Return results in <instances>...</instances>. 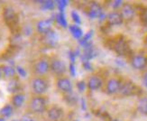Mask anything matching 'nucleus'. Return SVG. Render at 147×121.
Returning a JSON list of instances; mask_svg holds the SVG:
<instances>
[{
	"label": "nucleus",
	"mask_w": 147,
	"mask_h": 121,
	"mask_svg": "<svg viewBox=\"0 0 147 121\" xmlns=\"http://www.w3.org/2000/svg\"><path fill=\"white\" fill-rule=\"evenodd\" d=\"M46 107L47 103L45 98L40 96V95H36L29 101V109L33 113H42L46 110Z\"/></svg>",
	"instance_id": "nucleus-1"
},
{
	"label": "nucleus",
	"mask_w": 147,
	"mask_h": 121,
	"mask_svg": "<svg viewBox=\"0 0 147 121\" xmlns=\"http://www.w3.org/2000/svg\"><path fill=\"white\" fill-rule=\"evenodd\" d=\"M31 88L36 95L42 96L48 90V82L45 79H43L41 76L34 78L31 80Z\"/></svg>",
	"instance_id": "nucleus-2"
},
{
	"label": "nucleus",
	"mask_w": 147,
	"mask_h": 121,
	"mask_svg": "<svg viewBox=\"0 0 147 121\" xmlns=\"http://www.w3.org/2000/svg\"><path fill=\"white\" fill-rule=\"evenodd\" d=\"M50 71L56 75H62L66 72L67 67L62 60L55 58L50 62Z\"/></svg>",
	"instance_id": "nucleus-3"
},
{
	"label": "nucleus",
	"mask_w": 147,
	"mask_h": 121,
	"mask_svg": "<svg viewBox=\"0 0 147 121\" xmlns=\"http://www.w3.org/2000/svg\"><path fill=\"white\" fill-rule=\"evenodd\" d=\"M131 65L135 70L142 71L147 66V58L143 54L134 55L131 59Z\"/></svg>",
	"instance_id": "nucleus-4"
},
{
	"label": "nucleus",
	"mask_w": 147,
	"mask_h": 121,
	"mask_svg": "<svg viewBox=\"0 0 147 121\" xmlns=\"http://www.w3.org/2000/svg\"><path fill=\"white\" fill-rule=\"evenodd\" d=\"M56 86L59 90L64 93H71L72 91V82L69 78L60 77L56 80Z\"/></svg>",
	"instance_id": "nucleus-5"
},
{
	"label": "nucleus",
	"mask_w": 147,
	"mask_h": 121,
	"mask_svg": "<svg viewBox=\"0 0 147 121\" xmlns=\"http://www.w3.org/2000/svg\"><path fill=\"white\" fill-rule=\"evenodd\" d=\"M122 82L121 80L117 78H110L107 81V85H106V91L108 94L110 95H114V94H117L119 92L120 90V87Z\"/></svg>",
	"instance_id": "nucleus-6"
},
{
	"label": "nucleus",
	"mask_w": 147,
	"mask_h": 121,
	"mask_svg": "<svg viewBox=\"0 0 147 121\" xmlns=\"http://www.w3.org/2000/svg\"><path fill=\"white\" fill-rule=\"evenodd\" d=\"M34 71L37 75H44L50 71V62L46 59H40L34 65Z\"/></svg>",
	"instance_id": "nucleus-7"
},
{
	"label": "nucleus",
	"mask_w": 147,
	"mask_h": 121,
	"mask_svg": "<svg viewBox=\"0 0 147 121\" xmlns=\"http://www.w3.org/2000/svg\"><path fill=\"white\" fill-rule=\"evenodd\" d=\"M120 14L122 16L124 20L126 21H130L135 17L136 15V9L134 7V5L129 4V3H125L123 4L122 7H121Z\"/></svg>",
	"instance_id": "nucleus-8"
},
{
	"label": "nucleus",
	"mask_w": 147,
	"mask_h": 121,
	"mask_svg": "<svg viewBox=\"0 0 147 121\" xmlns=\"http://www.w3.org/2000/svg\"><path fill=\"white\" fill-rule=\"evenodd\" d=\"M113 49L118 55H125L129 51V46L124 38H119L115 42Z\"/></svg>",
	"instance_id": "nucleus-9"
},
{
	"label": "nucleus",
	"mask_w": 147,
	"mask_h": 121,
	"mask_svg": "<svg viewBox=\"0 0 147 121\" xmlns=\"http://www.w3.org/2000/svg\"><path fill=\"white\" fill-rule=\"evenodd\" d=\"M53 28V21L52 19H44L40 20L36 24V30L39 34L44 35L52 31Z\"/></svg>",
	"instance_id": "nucleus-10"
},
{
	"label": "nucleus",
	"mask_w": 147,
	"mask_h": 121,
	"mask_svg": "<svg viewBox=\"0 0 147 121\" xmlns=\"http://www.w3.org/2000/svg\"><path fill=\"white\" fill-rule=\"evenodd\" d=\"M136 89H137L136 86L134 84L132 81H125L121 84L118 93H120L122 96H125V97L132 96V95L136 93Z\"/></svg>",
	"instance_id": "nucleus-11"
},
{
	"label": "nucleus",
	"mask_w": 147,
	"mask_h": 121,
	"mask_svg": "<svg viewBox=\"0 0 147 121\" xmlns=\"http://www.w3.org/2000/svg\"><path fill=\"white\" fill-rule=\"evenodd\" d=\"M63 115V110L61 107L53 105L50 107L47 110V117L50 120L52 121H57L59 120Z\"/></svg>",
	"instance_id": "nucleus-12"
},
{
	"label": "nucleus",
	"mask_w": 147,
	"mask_h": 121,
	"mask_svg": "<svg viewBox=\"0 0 147 121\" xmlns=\"http://www.w3.org/2000/svg\"><path fill=\"white\" fill-rule=\"evenodd\" d=\"M103 85V80L98 75H92L88 78L87 87L90 91H98Z\"/></svg>",
	"instance_id": "nucleus-13"
},
{
	"label": "nucleus",
	"mask_w": 147,
	"mask_h": 121,
	"mask_svg": "<svg viewBox=\"0 0 147 121\" xmlns=\"http://www.w3.org/2000/svg\"><path fill=\"white\" fill-rule=\"evenodd\" d=\"M107 21L108 24L113 25V26H116V25L122 24L124 22V19H123L122 16H121V14L119 12L113 11V12H110L109 14L107 15Z\"/></svg>",
	"instance_id": "nucleus-14"
},
{
	"label": "nucleus",
	"mask_w": 147,
	"mask_h": 121,
	"mask_svg": "<svg viewBox=\"0 0 147 121\" xmlns=\"http://www.w3.org/2000/svg\"><path fill=\"white\" fill-rule=\"evenodd\" d=\"M42 40H43V43H45L46 45L53 47V46L56 45L57 43H58L59 37H58V34H56V32L52 30L51 32H49L48 34L43 35Z\"/></svg>",
	"instance_id": "nucleus-15"
},
{
	"label": "nucleus",
	"mask_w": 147,
	"mask_h": 121,
	"mask_svg": "<svg viewBox=\"0 0 147 121\" xmlns=\"http://www.w3.org/2000/svg\"><path fill=\"white\" fill-rule=\"evenodd\" d=\"M3 15H4L5 21L7 24H14L17 22V16L16 14V12L12 7H10V6H7V7H5L4 9Z\"/></svg>",
	"instance_id": "nucleus-16"
},
{
	"label": "nucleus",
	"mask_w": 147,
	"mask_h": 121,
	"mask_svg": "<svg viewBox=\"0 0 147 121\" xmlns=\"http://www.w3.org/2000/svg\"><path fill=\"white\" fill-rule=\"evenodd\" d=\"M25 101V95L21 92H17L13 94V96L11 98V102L12 106L15 107H21Z\"/></svg>",
	"instance_id": "nucleus-17"
},
{
	"label": "nucleus",
	"mask_w": 147,
	"mask_h": 121,
	"mask_svg": "<svg viewBox=\"0 0 147 121\" xmlns=\"http://www.w3.org/2000/svg\"><path fill=\"white\" fill-rule=\"evenodd\" d=\"M102 16H103V11H102L101 6L97 3H92L90 5V7H89L88 16L91 18H99Z\"/></svg>",
	"instance_id": "nucleus-18"
},
{
	"label": "nucleus",
	"mask_w": 147,
	"mask_h": 121,
	"mask_svg": "<svg viewBox=\"0 0 147 121\" xmlns=\"http://www.w3.org/2000/svg\"><path fill=\"white\" fill-rule=\"evenodd\" d=\"M19 89H20V81H19V80L16 77L10 79L8 80V83L6 85V90H7L8 92L13 94L17 93Z\"/></svg>",
	"instance_id": "nucleus-19"
},
{
	"label": "nucleus",
	"mask_w": 147,
	"mask_h": 121,
	"mask_svg": "<svg viewBox=\"0 0 147 121\" xmlns=\"http://www.w3.org/2000/svg\"><path fill=\"white\" fill-rule=\"evenodd\" d=\"M2 67V72H3V76L6 79H13L16 77V70L12 67L10 65H3Z\"/></svg>",
	"instance_id": "nucleus-20"
},
{
	"label": "nucleus",
	"mask_w": 147,
	"mask_h": 121,
	"mask_svg": "<svg viewBox=\"0 0 147 121\" xmlns=\"http://www.w3.org/2000/svg\"><path fill=\"white\" fill-rule=\"evenodd\" d=\"M69 30L71 32V34H72V36L75 38V39H81L82 35H83V32L81 30V28L77 24H71L69 26Z\"/></svg>",
	"instance_id": "nucleus-21"
},
{
	"label": "nucleus",
	"mask_w": 147,
	"mask_h": 121,
	"mask_svg": "<svg viewBox=\"0 0 147 121\" xmlns=\"http://www.w3.org/2000/svg\"><path fill=\"white\" fill-rule=\"evenodd\" d=\"M137 110L141 114L147 117V97H143L138 100Z\"/></svg>",
	"instance_id": "nucleus-22"
},
{
	"label": "nucleus",
	"mask_w": 147,
	"mask_h": 121,
	"mask_svg": "<svg viewBox=\"0 0 147 121\" xmlns=\"http://www.w3.org/2000/svg\"><path fill=\"white\" fill-rule=\"evenodd\" d=\"M13 112H14L13 106L10 104H5L2 109L0 110V115L3 118H10L12 116Z\"/></svg>",
	"instance_id": "nucleus-23"
},
{
	"label": "nucleus",
	"mask_w": 147,
	"mask_h": 121,
	"mask_svg": "<svg viewBox=\"0 0 147 121\" xmlns=\"http://www.w3.org/2000/svg\"><path fill=\"white\" fill-rule=\"evenodd\" d=\"M56 20H57V22H58L61 25V26L67 27L68 23H67V20H66L65 16H64V14H63V13L60 12L59 14L56 16Z\"/></svg>",
	"instance_id": "nucleus-24"
},
{
	"label": "nucleus",
	"mask_w": 147,
	"mask_h": 121,
	"mask_svg": "<svg viewBox=\"0 0 147 121\" xmlns=\"http://www.w3.org/2000/svg\"><path fill=\"white\" fill-rule=\"evenodd\" d=\"M55 6V2L54 1H51V0H48V1H43L42 4V8L43 10H53Z\"/></svg>",
	"instance_id": "nucleus-25"
},
{
	"label": "nucleus",
	"mask_w": 147,
	"mask_h": 121,
	"mask_svg": "<svg viewBox=\"0 0 147 121\" xmlns=\"http://www.w3.org/2000/svg\"><path fill=\"white\" fill-rule=\"evenodd\" d=\"M16 72L18 73L19 76H21V77H23V78L26 77V75H27L26 71H25L22 66H16Z\"/></svg>",
	"instance_id": "nucleus-26"
},
{
	"label": "nucleus",
	"mask_w": 147,
	"mask_h": 121,
	"mask_svg": "<svg viewBox=\"0 0 147 121\" xmlns=\"http://www.w3.org/2000/svg\"><path fill=\"white\" fill-rule=\"evenodd\" d=\"M71 17H72V20L77 24H80L81 23V19L79 16V14L77 13L76 11H72L71 12Z\"/></svg>",
	"instance_id": "nucleus-27"
},
{
	"label": "nucleus",
	"mask_w": 147,
	"mask_h": 121,
	"mask_svg": "<svg viewBox=\"0 0 147 121\" xmlns=\"http://www.w3.org/2000/svg\"><path fill=\"white\" fill-rule=\"evenodd\" d=\"M86 86H87V83H85V81H82V80L79 81L78 83H77V88H78V90L80 91V92L85 91Z\"/></svg>",
	"instance_id": "nucleus-28"
},
{
	"label": "nucleus",
	"mask_w": 147,
	"mask_h": 121,
	"mask_svg": "<svg viewBox=\"0 0 147 121\" xmlns=\"http://www.w3.org/2000/svg\"><path fill=\"white\" fill-rule=\"evenodd\" d=\"M58 4V7H59V10H60V12H61V13H63V10H64V7L67 5V1H62V0H61V1H58L57 2Z\"/></svg>",
	"instance_id": "nucleus-29"
},
{
	"label": "nucleus",
	"mask_w": 147,
	"mask_h": 121,
	"mask_svg": "<svg viewBox=\"0 0 147 121\" xmlns=\"http://www.w3.org/2000/svg\"><path fill=\"white\" fill-rule=\"evenodd\" d=\"M141 19L143 20L144 24H147V9H144L142 12V15H141Z\"/></svg>",
	"instance_id": "nucleus-30"
},
{
	"label": "nucleus",
	"mask_w": 147,
	"mask_h": 121,
	"mask_svg": "<svg viewBox=\"0 0 147 121\" xmlns=\"http://www.w3.org/2000/svg\"><path fill=\"white\" fill-rule=\"evenodd\" d=\"M19 121H34V118L31 117L30 115H24Z\"/></svg>",
	"instance_id": "nucleus-31"
},
{
	"label": "nucleus",
	"mask_w": 147,
	"mask_h": 121,
	"mask_svg": "<svg viewBox=\"0 0 147 121\" xmlns=\"http://www.w3.org/2000/svg\"><path fill=\"white\" fill-rule=\"evenodd\" d=\"M83 66H84V68L86 70H88V71H90V70L92 69V66L90 64V62H89L88 61H85L84 62H83Z\"/></svg>",
	"instance_id": "nucleus-32"
},
{
	"label": "nucleus",
	"mask_w": 147,
	"mask_h": 121,
	"mask_svg": "<svg viewBox=\"0 0 147 121\" xmlns=\"http://www.w3.org/2000/svg\"><path fill=\"white\" fill-rule=\"evenodd\" d=\"M122 3H123V2H122V1H119V0H117V1H113V2H112V6H113L114 8L119 7L120 5H123Z\"/></svg>",
	"instance_id": "nucleus-33"
},
{
	"label": "nucleus",
	"mask_w": 147,
	"mask_h": 121,
	"mask_svg": "<svg viewBox=\"0 0 147 121\" xmlns=\"http://www.w3.org/2000/svg\"><path fill=\"white\" fill-rule=\"evenodd\" d=\"M142 81L144 85L147 88V71L144 72V73L143 74V77H142Z\"/></svg>",
	"instance_id": "nucleus-34"
},
{
	"label": "nucleus",
	"mask_w": 147,
	"mask_h": 121,
	"mask_svg": "<svg viewBox=\"0 0 147 121\" xmlns=\"http://www.w3.org/2000/svg\"><path fill=\"white\" fill-rule=\"evenodd\" d=\"M69 72H71L72 76H75L76 72H75V65H74V63H71V64H69Z\"/></svg>",
	"instance_id": "nucleus-35"
},
{
	"label": "nucleus",
	"mask_w": 147,
	"mask_h": 121,
	"mask_svg": "<svg viewBox=\"0 0 147 121\" xmlns=\"http://www.w3.org/2000/svg\"><path fill=\"white\" fill-rule=\"evenodd\" d=\"M3 77V72H2V67L0 66V79Z\"/></svg>",
	"instance_id": "nucleus-36"
},
{
	"label": "nucleus",
	"mask_w": 147,
	"mask_h": 121,
	"mask_svg": "<svg viewBox=\"0 0 147 121\" xmlns=\"http://www.w3.org/2000/svg\"><path fill=\"white\" fill-rule=\"evenodd\" d=\"M144 42H145V43H146V45H147V35L145 36V39H144Z\"/></svg>",
	"instance_id": "nucleus-37"
},
{
	"label": "nucleus",
	"mask_w": 147,
	"mask_h": 121,
	"mask_svg": "<svg viewBox=\"0 0 147 121\" xmlns=\"http://www.w3.org/2000/svg\"><path fill=\"white\" fill-rule=\"evenodd\" d=\"M0 121H5L4 118H0Z\"/></svg>",
	"instance_id": "nucleus-38"
},
{
	"label": "nucleus",
	"mask_w": 147,
	"mask_h": 121,
	"mask_svg": "<svg viewBox=\"0 0 147 121\" xmlns=\"http://www.w3.org/2000/svg\"><path fill=\"white\" fill-rule=\"evenodd\" d=\"M110 121H120L119 119H111Z\"/></svg>",
	"instance_id": "nucleus-39"
},
{
	"label": "nucleus",
	"mask_w": 147,
	"mask_h": 121,
	"mask_svg": "<svg viewBox=\"0 0 147 121\" xmlns=\"http://www.w3.org/2000/svg\"><path fill=\"white\" fill-rule=\"evenodd\" d=\"M13 121H19V120H17V119H15V120H13Z\"/></svg>",
	"instance_id": "nucleus-40"
},
{
	"label": "nucleus",
	"mask_w": 147,
	"mask_h": 121,
	"mask_svg": "<svg viewBox=\"0 0 147 121\" xmlns=\"http://www.w3.org/2000/svg\"><path fill=\"white\" fill-rule=\"evenodd\" d=\"M75 121H79V120H75Z\"/></svg>",
	"instance_id": "nucleus-41"
}]
</instances>
